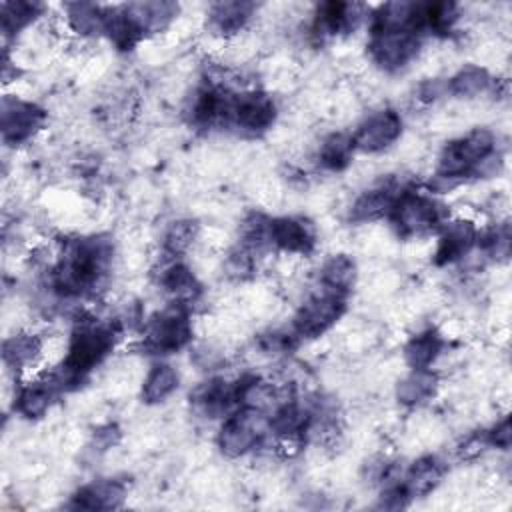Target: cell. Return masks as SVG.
<instances>
[{
  "label": "cell",
  "instance_id": "obj_3",
  "mask_svg": "<svg viewBox=\"0 0 512 512\" xmlns=\"http://www.w3.org/2000/svg\"><path fill=\"white\" fill-rule=\"evenodd\" d=\"M194 336V322L190 320L188 308L170 304L162 312L154 314L142 336V348L148 354H174L182 350Z\"/></svg>",
  "mask_w": 512,
  "mask_h": 512
},
{
  "label": "cell",
  "instance_id": "obj_20",
  "mask_svg": "<svg viewBox=\"0 0 512 512\" xmlns=\"http://www.w3.org/2000/svg\"><path fill=\"white\" fill-rule=\"evenodd\" d=\"M200 240V224L190 218L170 222L162 234V252L170 258H182L192 252Z\"/></svg>",
  "mask_w": 512,
  "mask_h": 512
},
{
  "label": "cell",
  "instance_id": "obj_12",
  "mask_svg": "<svg viewBox=\"0 0 512 512\" xmlns=\"http://www.w3.org/2000/svg\"><path fill=\"white\" fill-rule=\"evenodd\" d=\"M440 388L438 374L432 368H410L406 374H400L394 384V396L402 406L418 408L430 402Z\"/></svg>",
  "mask_w": 512,
  "mask_h": 512
},
{
  "label": "cell",
  "instance_id": "obj_19",
  "mask_svg": "<svg viewBox=\"0 0 512 512\" xmlns=\"http://www.w3.org/2000/svg\"><path fill=\"white\" fill-rule=\"evenodd\" d=\"M180 384V374L174 366L158 362L148 368L140 382V398L144 404H160L168 400Z\"/></svg>",
  "mask_w": 512,
  "mask_h": 512
},
{
  "label": "cell",
  "instance_id": "obj_15",
  "mask_svg": "<svg viewBox=\"0 0 512 512\" xmlns=\"http://www.w3.org/2000/svg\"><path fill=\"white\" fill-rule=\"evenodd\" d=\"M358 280V266L346 252L330 254L318 270V286L346 296Z\"/></svg>",
  "mask_w": 512,
  "mask_h": 512
},
{
  "label": "cell",
  "instance_id": "obj_2",
  "mask_svg": "<svg viewBox=\"0 0 512 512\" xmlns=\"http://www.w3.org/2000/svg\"><path fill=\"white\" fill-rule=\"evenodd\" d=\"M266 432H272L270 416L266 412L242 406L224 418L216 434V446L230 460L244 458L260 446Z\"/></svg>",
  "mask_w": 512,
  "mask_h": 512
},
{
  "label": "cell",
  "instance_id": "obj_23",
  "mask_svg": "<svg viewBox=\"0 0 512 512\" xmlns=\"http://www.w3.org/2000/svg\"><path fill=\"white\" fill-rule=\"evenodd\" d=\"M486 440H488V446H494V448H498V450H508V448H510L512 432H510V420H508V416H504L502 420H498V422L486 432Z\"/></svg>",
  "mask_w": 512,
  "mask_h": 512
},
{
  "label": "cell",
  "instance_id": "obj_17",
  "mask_svg": "<svg viewBox=\"0 0 512 512\" xmlns=\"http://www.w3.org/2000/svg\"><path fill=\"white\" fill-rule=\"evenodd\" d=\"M66 28L80 40H90L104 34L106 28V6L90 2H74L64 6Z\"/></svg>",
  "mask_w": 512,
  "mask_h": 512
},
{
  "label": "cell",
  "instance_id": "obj_16",
  "mask_svg": "<svg viewBox=\"0 0 512 512\" xmlns=\"http://www.w3.org/2000/svg\"><path fill=\"white\" fill-rule=\"evenodd\" d=\"M444 352V336L440 330L426 328L408 338L402 352V362L408 368H432Z\"/></svg>",
  "mask_w": 512,
  "mask_h": 512
},
{
  "label": "cell",
  "instance_id": "obj_5",
  "mask_svg": "<svg viewBox=\"0 0 512 512\" xmlns=\"http://www.w3.org/2000/svg\"><path fill=\"white\" fill-rule=\"evenodd\" d=\"M420 36L416 32H372L368 58L380 72H400L420 56Z\"/></svg>",
  "mask_w": 512,
  "mask_h": 512
},
{
  "label": "cell",
  "instance_id": "obj_7",
  "mask_svg": "<svg viewBox=\"0 0 512 512\" xmlns=\"http://www.w3.org/2000/svg\"><path fill=\"white\" fill-rule=\"evenodd\" d=\"M402 138V116L392 108H380L368 114L352 134L354 150L362 154H380L396 146Z\"/></svg>",
  "mask_w": 512,
  "mask_h": 512
},
{
  "label": "cell",
  "instance_id": "obj_22",
  "mask_svg": "<svg viewBox=\"0 0 512 512\" xmlns=\"http://www.w3.org/2000/svg\"><path fill=\"white\" fill-rule=\"evenodd\" d=\"M44 6L36 2H2L0 16H2V32L4 36H16L22 30H28L34 26L36 18L42 16Z\"/></svg>",
  "mask_w": 512,
  "mask_h": 512
},
{
  "label": "cell",
  "instance_id": "obj_4",
  "mask_svg": "<svg viewBox=\"0 0 512 512\" xmlns=\"http://www.w3.org/2000/svg\"><path fill=\"white\" fill-rule=\"evenodd\" d=\"M346 312V296L330 292L322 286L312 290L298 306L292 318V330L298 338H320L324 336Z\"/></svg>",
  "mask_w": 512,
  "mask_h": 512
},
{
  "label": "cell",
  "instance_id": "obj_6",
  "mask_svg": "<svg viewBox=\"0 0 512 512\" xmlns=\"http://www.w3.org/2000/svg\"><path fill=\"white\" fill-rule=\"evenodd\" d=\"M278 116V108L274 98L262 90H244L234 94L230 126H234L242 134H264L272 130Z\"/></svg>",
  "mask_w": 512,
  "mask_h": 512
},
{
  "label": "cell",
  "instance_id": "obj_21",
  "mask_svg": "<svg viewBox=\"0 0 512 512\" xmlns=\"http://www.w3.org/2000/svg\"><path fill=\"white\" fill-rule=\"evenodd\" d=\"M318 164L326 170H344L352 164L354 158V144L352 136L346 132H332L322 138L318 152Z\"/></svg>",
  "mask_w": 512,
  "mask_h": 512
},
{
  "label": "cell",
  "instance_id": "obj_18",
  "mask_svg": "<svg viewBox=\"0 0 512 512\" xmlns=\"http://www.w3.org/2000/svg\"><path fill=\"white\" fill-rule=\"evenodd\" d=\"M444 466L436 456L416 458L404 474V490L410 498L430 496L442 482Z\"/></svg>",
  "mask_w": 512,
  "mask_h": 512
},
{
  "label": "cell",
  "instance_id": "obj_9",
  "mask_svg": "<svg viewBox=\"0 0 512 512\" xmlns=\"http://www.w3.org/2000/svg\"><path fill=\"white\" fill-rule=\"evenodd\" d=\"M478 242V228L472 218L456 216L440 226L438 240L434 242L432 260L440 266L464 260Z\"/></svg>",
  "mask_w": 512,
  "mask_h": 512
},
{
  "label": "cell",
  "instance_id": "obj_10",
  "mask_svg": "<svg viewBox=\"0 0 512 512\" xmlns=\"http://www.w3.org/2000/svg\"><path fill=\"white\" fill-rule=\"evenodd\" d=\"M316 228L304 216L270 218V242L276 252L308 256L316 246Z\"/></svg>",
  "mask_w": 512,
  "mask_h": 512
},
{
  "label": "cell",
  "instance_id": "obj_1",
  "mask_svg": "<svg viewBox=\"0 0 512 512\" xmlns=\"http://www.w3.org/2000/svg\"><path fill=\"white\" fill-rule=\"evenodd\" d=\"M392 228L404 240L412 238H426L432 232L440 230L444 220L442 206L426 194L414 192L406 188L394 202L388 212Z\"/></svg>",
  "mask_w": 512,
  "mask_h": 512
},
{
  "label": "cell",
  "instance_id": "obj_14",
  "mask_svg": "<svg viewBox=\"0 0 512 512\" xmlns=\"http://www.w3.org/2000/svg\"><path fill=\"white\" fill-rule=\"evenodd\" d=\"M448 94L462 102H476L490 90H494V78L486 66L466 64L460 66L446 82Z\"/></svg>",
  "mask_w": 512,
  "mask_h": 512
},
{
  "label": "cell",
  "instance_id": "obj_8",
  "mask_svg": "<svg viewBox=\"0 0 512 512\" xmlns=\"http://www.w3.org/2000/svg\"><path fill=\"white\" fill-rule=\"evenodd\" d=\"M2 138L8 146H18L34 138L46 120L42 108L34 102L20 98L16 94H6L2 98Z\"/></svg>",
  "mask_w": 512,
  "mask_h": 512
},
{
  "label": "cell",
  "instance_id": "obj_13",
  "mask_svg": "<svg viewBox=\"0 0 512 512\" xmlns=\"http://www.w3.org/2000/svg\"><path fill=\"white\" fill-rule=\"evenodd\" d=\"M128 498L126 486L114 478L94 480L86 486H82L72 496V506L84 508V510H114L124 506Z\"/></svg>",
  "mask_w": 512,
  "mask_h": 512
},
{
  "label": "cell",
  "instance_id": "obj_11",
  "mask_svg": "<svg viewBox=\"0 0 512 512\" xmlns=\"http://www.w3.org/2000/svg\"><path fill=\"white\" fill-rule=\"evenodd\" d=\"M258 12V6L252 2H216L210 4L206 14H208V24L210 32L230 40L238 36L240 32L246 30L250 18Z\"/></svg>",
  "mask_w": 512,
  "mask_h": 512
}]
</instances>
